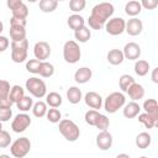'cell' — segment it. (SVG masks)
I'll return each mask as SVG.
<instances>
[{"label": "cell", "instance_id": "obj_1", "mask_svg": "<svg viewBox=\"0 0 158 158\" xmlns=\"http://www.w3.org/2000/svg\"><path fill=\"white\" fill-rule=\"evenodd\" d=\"M115 7L111 2H99L91 9V14L88 19L89 28L91 30H101L107 20L114 15Z\"/></svg>", "mask_w": 158, "mask_h": 158}, {"label": "cell", "instance_id": "obj_2", "mask_svg": "<svg viewBox=\"0 0 158 158\" xmlns=\"http://www.w3.org/2000/svg\"><path fill=\"white\" fill-rule=\"evenodd\" d=\"M125 104H126V98L121 91H114V93L109 94L105 98V101L102 102L105 111L109 114L117 112L120 109H122L125 106Z\"/></svg>", "mask_w": 158, "mask_h": 158}, {"label": "cell", "instance_id": "obj_3", "mask_svg": "<svg viewBox=\"0 0 158 158\" xmlns=\"http://www.w3.org/2000/svg\"><path fill=\"white\" fill-rule=\"evenodd\" d=\"M58 123H59V126H58L59 132H60V135H62L67 141H69V142H75V141L79 138V136H80V130H79L78 125H77L74 121L68 120V118H63V120H60Z\"/></svg>", "mask_w": 158, "mask_h": 158}, {"label": "cell", "instance_id": "obj_4", "mask_svg": "<svg viewBox=\"0 0 158 158\" xmlns=\"http://www.w3.org/2000/svg\"><path fill=\"white\" fill-rule=\"evenodd\" d=\"M81 57V49L78 44L77 41H67L63 46V58L67 63L69 64H74L77 62H79Z\"/></svg>", "mask_w": 158, "mask_h": 158}, {"label": "cell", "instance_id": "obj_5", "mask_svg": "<svg viewBox=\"0 0 158 158\" xmlns=\"http://www.w3.org/2000/svg\"><path fill=\"white\" fill-rule=\"evenodd\" d=\"M11 59L15 63H22L27 59L28 41L25 38L22 41H11Z\"/></svg>", "mask_w": 158, "mask_h": 158}, {"label": "cell", "instance_id": "obj_6", "mask_svg": "<svg viewBox=\"0 0 158 158\" xmlns=\"http://www.w3.org/2000/svg\"><path fill=\"white\" fill-rule=\"evenodd\" d=\"M25 86H26V90H27L32 96H35V98H37V99H42V98H44V96L47 95V86H46V83H44L42 79L37 78V77H32V78L27 79Z\"/></svg>", "mask_w": 158, "mask_h": 158}, {"label": "cell", "instance_id": "obj_7", "mask_svg": "<svg viewBox=\"0 0 158 158\" xmlns=\"http://www.w3.org/2000/svg\"><path fill=\"white\" fill-rule=\"evenodd\" d=\"M31 141L27 137H20L10 144V153L15 158H23L30 153Z\"/></svg>", "mask_w": 158, "mask_h": 158}, {"label": "cell", "instance_id": "obj_8", "mask_svg": "<svg viewBox=\"0 0 158 158\" xmlns=\"http://www.w3.org/2000/svg\"><path fill=\"white\" fill-rule=\"evenodd\" d=\"M105 30L109 35L111 36H118L121 33L125 32V27H126V21L122 17H111L110 20H107V22L105 23Z\"/></svg>", "mask_w": 158, "mask_h": 158}, {"label": "cell", "instance_id": "obj_9", "mask_svg": "<svg viewBox=\"0 0 158 158\" xmlns=\"http://www.w3.org/2000/svg\"><path fill=\"white\" fill-rule=\"evenodd\" d=\"M30 125H31L30 115H27L26 112H21V114H19L14 117V120L11 122V128H12L14 132L21 133V132L26 131Z\"/></svg>", "mask_w": 158, "mask_h": 158}, {"label": "cell", "instance_id": "obj_10", "mask_svg": "<svg viewBox=\"0 0 158 158\" xmlns=\"http://www.w3.org/2000/svg\"><path fill=\"white\" fill-rule=\"evenodd\" d=\"M33 54L35 58L38 59L40 62H44L51 56V46L44 41H40L33 47Z\"/></svg>", "mask_w": 158, "mask_h": 158}, {"label": "cell", "instance_id": "obj_11", "mask_svg": "<svg viewBox=\"0 0 158 158\" xmlns=\"http://www.w3.org/2000/svg\"><path fill=\"white\" fill-rule=\"evenodd\" d=\"M112 135L106 130V131H100L96 136V146L101 151H107L112 147Z\"/></svg>", "mask_w": 158, "mask_h": 158}, {"label": "cell", "instance_id": "obj_12", "mask_svg": "<svg viewBox=\"0 0 158 158\" xmlns=\"http://www.w3.org/2000/svg\"><path fill=\"white\" fill-rule=\"evenodd\" d=\"M123 57L128 60H137L141 57V47L136 42H128L122 49Z\"/></svg>", "mask_w": 158, "mask_h": 158}, {"label": "cell", "instance_id": "obj_13", "mask_svg": "<svg viewBox=\"0 0 158 158\" xmlns=\"http://www.w3.org/2000/svg\"><path fill=\"white\" fill-rule=\"evenodd\" d=\"M84 101L86 104V106H89L91 110H100L102 106V98L100 94L95 93V91H88L84 96Z\"/></svg>", "mask_w": 158, "mask_h": 158}, {"label": "cell", "instance_id": "obj_14", "mask_svg": "<svg viewBox=\"0 0 158 158\" xmlns=\"http://www.w3.org/2000/svg\"><path fill=\"white\" fill-rule=\"evenodd\" d=\"M142 31H143V22L139 19L132 17L126 22L125 32H127L130 36H138L142 33Z\"/></svg>", "mask_w": 158, "mask_h": 158}, {"label": "cell", "instance_id": "obj_15", "mask_svg": "<svg viewBox=\"0 0 158 158\" xmlns=\"http://www.w3.org/2000/svg\"><path fill=\"white\" fill-rule=\"evenodd\" d=\"M91 77H93V72L88 67H81V68L77 69L75 73H74V80L78 84H85V83H88L91 79Z\"/></svg>", "mask_w": 158, "mask_h": 158}, {"label": "cell", "instance_id": "obj_16", "mask_svg": "<svg viewBox=\"0 0 158 158\" xmlns=\"http://www.w3.org/2000/svg\"><path fill=\"white\" fill-rule=\"evenodd\" d=\"M122 112L126 118H135L136 116H138L141 114V106L136 101H130L128 104H125Z\"/></svg>", "mask_w": 158, "mask_h": 158}, {"label": "cell", "instance_id": "obj_17", "mask_svg": "<svg viewBox=\"0 0 158 158\" xmlns=\"http://www.w3.org/2000/svg\"><path fill=\"white\" fill-rule=\"evenodd\" d=\"M106 59L111 65H120L125 60V57H123V53H122L121 49L114 48V49L109 51V53L106 56Z\"/></svg>", "mask_w": 158, "mask_h": 158}, {"label": "cell", "instance_id": "obj_18", "mask_svg": "<svg viewBox=\"0 0 158 158\" xmlns=\"http://www.w3.org/2000/svg\"><path fill=\"white\" fill-rule=\"evenodd\" d=\"M67 23H68V26H69L72 30H74V32H75V31L80 30V28H83V27L85 26V20H84V17L80 16L79 14H73V15H70V16L68 17Z\"/></svg>", "mask_w": 158, "mask_h": 158}, {"label": "cell", "instance_id": "obj_19", "mask_svg": "<svg viewBox=\"0 0 158 158\" xmlns=\"http://www.w3.org/2000/svg\"><path fill=\"white\" fill-rule=\"evenodd\" d=\"M127 94H128V96H130V99L132 100V101H138V100H141L143 96H144V88L141 85V84H137V83H135L128 90H127Z\"/></svg>", "mask_w": 158, "mask_h": 158}, {"label": "cell", "instance_id": "obj_20", "mask_svg": "<svg viewBox=\"0 0 158 158\" xmlns=\"http://www.w3.org/2000/svg\"><path fill=\"white\" fill-rule=\"evenodd\" d=\"M143 110L146 114L151 115L156 120H158V104L156 99H147L143 102Z\"/></svg>", "mask_w": 158, "mask_h": 158}, {"label": "cell", "instance_id": "obj_21", "mask_svg": "<svg viewBox=\"0 0 158 158\" xmlns=\"http://www.w3.org/2000/svg\"><path fill=\"white\" fill-rule=\"evenodd\" d=\"M67 99L73 105L79 104L81 101V99H83V93L78 86H70L67 90Z\"/></svg>", "mask_w": 158, "mask_h": 158}, {"label": "cell", "instance_id": "obj_22", "mask_svg": "<svg viewBox=\"0 0 158 158\" xmlns=\"http://www.w3.org/2000/svg\"><path fill=\"white\" fill-rule=\"evenodd\" d=\"M141 11H142V6L137 0H131L125 5V12L131 17H136Z\"/></svg>", "mask_w": 158, "mask_h": 158}, {"label": "cell", "instance_id": "obj_23", "mask_svg": "<svg viewBox=\"0 0 158 158\" xmlns=\"http://www.w3.org/2000/svg\"><path fill=\"white\" fill-rule=\"evenodd\" d=\"M62 96L60 94H58L57 91H51L46 95V104L49 106V107H53V109H57L62 105Z\"/></svg>", "mask_w": 158, "mask_h": 158}, {"label": "cell", "instance_id": "obj_24", "mask_svg": "<svg viewBox=\"0 0 158 158\" xmlns=\"http://www.w3.org/2000/svg\"><path fill=\"white\" fill-rule=\"evenodd\" d=\"M151 142H152V137H151V135L148 132H141L136 137V146L139 149L148 148L151 146Z\"/></svg>", "mask_w": 158, "mask_h": 158}, {"label": "cell", "instance_id": "obj_25", "mask_svg": "<svg viewBox=\"0 0 158 158\" xmlns=\"http://www.w3.org/2000/svg\"><path fill=\"white\" fill-rule=\"evenodd\" d=\"M133 68H135V73L138 77H144L149 72V63L144 59H137Z\"/></svg>", "mask_w": 158, "mask_h": 158}, {"label": "cell", "instance_id": "obj_26", "mask_svg": "<svg viewBox=\"0 0 158 158\" xmlns=\"http://www.w3.org/2000/svg\"><path fill=\"white\" fill-rule=\"evenodd\" d=\"M23 96H25V89H23L21 85H14V86L10 89L9 99L12 101V104H16V102L20 101Z\"/></svg>", "mask_w": 158, "mask_h": 158}, {"label": "cell", "instance_id": "obj_27", "mask_svg": "<svg viewBox=\"0 0 158 158\" xmlns=\"http://www.w3.org/2000/svg\"><path fill=\"white\" fill-rule=\"evenodd\" d=\"M135 83H136V81H135L133 77L130 75V74H122V75L120 77V79H118V86H120V89H121L123 93H127V90H128Z\"/></svg>", "mask_w": 158, "mask_h": 158}, {"label": "cell", "instance_id": "obj_28", "mask_svg": "<svg viewBox=\"0 0 158 158\" xmlns=\"http://www.w3.org/2000/svg\"><path fill=\"white\" fill-rule=\"evenodd\" d=\"M10 37L12 41H22L26 38V30L21 26H10Z\"/></svg>", "mask_w": 158, "mask_h": 158}, {"label": "cell", "instance_id": "obj_29", "mask_svg": "<svg viewBox=\"0 0 158 158\" xmlns=\"http://www.w3.org/2000/svg\"><path fill=\"white\" fill-rule=\"evenodd\" d=\"M74 37H75V40H77L78 42H80V43H86V42L90 40V37H91V31H90L89 27L84 26L83 28H80V30H78V31L74 32Z\"/></svg>", "mask_w": 158, "mask_h": 158}, {"label": "cell", "instance_id": "obj_30", "mask_svg": "<svg viewBox=\"0 0 158 158\" xmlns=\"http://www.w3.org/2000/svg\"><path fill=\"white\" fill-rule=\"evenodd\" d=\"M138 121L146 127V128H153L157 126L158 123V120H156L154 117H152L151 115L146 114V112H142L138 115Z\"/></svg>", "mask_w": 158, "mask_h": 158}, {"label": "cell", "instance_id": "obj_31", "mask_svg": "<svg viewBox=\"0 0 158 158\" xmlns=\"http://www.w3.org/2000/svg\"><path fill=\"white\" fill-rule=\"evenodd\" d=\"M32 114H33V116H36V117H38V118H41V117H43V116H46V114H47V104L44 102V101H37V102H35L33 104V106H32Z\"/></svg>", "mask_w": 158, "mask_h": 158}, {"label": "cell", "instance_id": "obj_32", "mask_svg": "<svg viewBox=\"0 0 158 158\" xmlns=\"http://www.w3.org/2000/svg\"><path fill=\"white\" fill-rule=\"evenodd\" d=\"M38 74L42 77V78H51L53 74H54V65L47 60L42 62L41 63V67H40V72Z\"/></svg>", "mask_w": 158, "mask_h": 158}, {"label": "cell", "instance_id": "obj_33", "mask_svg": "<svg viewBox=\"0 0 158 158\" xmlns=\"http://www.w3.org/2000/svg\"><path fill=\"white\" fill-rule=\"evenodd\" d=\"M38 6H40V10L42 12L48 14V12H53L57 9L58 1L57 0H41L40 4H38Z\"/></svg>", "mask_w": 158, "mask_h": 158}, {"label": "cell", "instance_id": "obj_34", "mask_svg": "<svg viewBox=\"0 0 158 158\" xmlns=\"http://www.w3.org/2000/svg\"><path fill=\"white\" fill-rule=\"evenodd\" d=\"M11 14H12V17L26 20L27 16H28V7H27V5L22 1L17 7H15L14 10H11Z\"/></svg>", "mask_w": 158, "mask_h": 158}, {"label": "cell", "instance_id": "obj_35", "mask_svg": "<svg viewBox=\"0 0 158 158\" xmlns=\"http://www.w3.org/2000/svg\"><path fill=\"white\" fill-rule=\"evenodd\" d=\"M16 106H17V109H19L21 112H27V111H30V110L32 109V106H33V100H32L31 96H26V95H25L20 101L16 102Z\"/></svg>", "mask_w": 158, "mask_h": 158}, {"label": "cell", "instance_id": "obj_36", "mask_svg": "<svg viewBox=\"0 0 158 158\" xmlns=\"http://www.w3.org/2000/svg\"><path fill=\"white\" fill-rule=\"evenodd\" d=\"M46 116H47V120H48L49 122H52V123H58V122L62 120V114H60V111H59L58 109H53V107H51V109L47 110Z\"/></svg>", "mask_w": 158, "mask_h": 158}, {"label": "cell", "instance_id": "obj_37", "mask_svg": "<svg viewBox=\"0 0 158 158\" xmlns=\"http://www.w3.org/2000/svg\"><path fill=\"white\" fill-rule=\"evenodd\" d=\"M99 116H100V112H99V111H96V110H89V111H86V112H85L84 118H85V122H86L88 125H90V126H94V127H95V125H96V122H98Z\"/></svg>", "mask_w": 158, "mask_h": 158}, {"label": "cell", "instance_id": "obj_38", "mask_svg": "<svg viewBox=\"0 0 158 158\" xmlns=\"http://www.w3.org/2000/svg\"><path fill=\"white\" fill-rule=\"evenodd\" d=\"M41 63H42V62H40V60L36 59V58H35V59H28V60L26 62V69H27V72H30V73H32V74H38Z\"/></svg>", "mask_w": 158, "mask_h": 158}, {"label": "cell", "instance_id": "obj_39", "mask_svg": "<svg viewBox=\"0 0 158 158\" xmlns=\"http://www.w3.org/2000/svg\"><path fill=\"white\" fill-rule=\"evenodd\" d=\"M86 2L85 0H70L69 1V9L73 12H80L84 10Z\"/></svg>", "mask_w": 158, "mask_h": 158}, {"label": "cell", "instance_id": "obj_40", "mask_svg": "<svg viewBox=\"0 0 158 158\" xmlns=\"http://www.w3.org/2000/svg\"><path fill=\"white\" fill-rule=\"evenodd\" d=\"M109 126H110V120L107 118V116L100 114V116H99V118H98V122H96L95 127L99 128L100 131H106V130L109 128Z\"/></svg>", "mask_w": 158, "mask_h": 158}, {"label": "cell", "instance_id": "obj_41", "mask_svg": "<svg viewBox=\"0 0 158 158\" xmlns=\"http://www.w3.org/2000/svg\"><path fill=\"white\" fill-rule=\"evenodd\" d=\"M11 144V136L7 131H1L0 132V148H6Z\"/></svg>", "mask_w": 158, "mask_h": 158}, {"label": "cell", "instance_id": "obj_42", "mask_svg": "<svg viewBox=\"0 0 158 158\" xmlns=\"http://www.w3.org/2000/svg\"><path fill=\"white\" fill-rule=\"evenodd\" d=\"M10 83L7 80H2L0 81V98H9L10 94Z\"/></svg>", "mask_w": 158, "mask_h": 158}, {"label": "cell", "instance_id": "obj_43", "mask_svg": "<svg viewBox=\"0 0 158 158\" xmlns=\"http://www.w3.org/2000/svg\"><path fill=\"white\" fill-rule=\"evenodd\" d=\"M12 117L11 109H0V122H6Z\"/></svg>", "mask_w": 158, "mask_h": 158}, {"label": "cell", "instance_id": "obj_44", "mask_svg": "<svg viewBox=\"0 0 158 158\" xmlns=\"http://www.w3.org/2000/svg\"><path fill=\"white\" fill-rule=\"evenodd\" d=\"M142 7H144L146 10H154L158 6V1L157 0H143L139 2Z\"/></svg>", "mask_w": 158, "mask_h": 158}, {"label": "cell", "instance_id": "obj_45", "mask_svg": "<svg viewBox=\"0 0 158 158\" xmlns=\"http://www.w3.org/2000/svg\"><path fill=\"white\" fill-rule=\"evenodd\" d=\"M27 21L23 19H16V17H11L10 19V26H21V27H26Z\"/></svg>", "mask_w": 158, "mask_h": 158}, {"label": "cell", "instance_id": "obj_46", "mask_svg": "<svg viewBox=\"0 0 158 158\" xmlns=\"http://www.w3.org/2000/svg\"><path fill=\"white\" fill-rule=\"evenodd\" d=\"M10 46V41L6 36H0V52H5Z\"/></svg>", "mask_w": 158, "mask_h": 158}, {"label": "cell", "instance_id": "obj_47", "mask_svg": "<svg viewBox=\"0 0 158 158\" xmlns=\"http://www.w3.org/2000/svg\"><path fill=\"white\" fill-rule=\"evenodd\" d=\"M12 101L9 98H0V109H11Z\"/></svg>", "mask_w": 158, "mask_h": 158}, {"label": "cell", "instance_id": "obj_48", "mask_svg": "<svg viewBox=\"0 0 158 158\" xmlns=\"http://www.w3.org/2000/svg\"><path fill=\"white\" fill-rule=\"evenodd\" d=\"M21 2H22V0H7V1H6V5H7V7H9L10 10H14V9L17 7Z\"/></svg>", "mask_w": 158, "mask_h": 158}, {"label": "cell", "instance_id": "obj_49", "mask_svg": "<svg viewBox=\"0 0 158 158\" xmlns=\"http://www.w3.org/2000/svg\"><path fill=\"white\" fill-rule=\"evenodd\" d=\"M151 78H152V81H153V83L158 84V68H157V67L152 69V75H151Z\"/></svg>", "mask_w": 158, "mask_h": 158}, {"label": "cell", "instance_id": "obj_50", "mask_svg": "<svg viewBox=\"0 0 158 158\" xmlns=\"http://www.w3.org/2000/svg\"><path fill=\"white\" fill-rule=\"evenodd\" d=\"M116 158H131V157L128 154H126V153H120V154L116 156Z\"/></svg>", "mask_w": 158, "mask_h": 158}, {"label": "cell", "instance_id": "obj_51", "mask_svg": "<svg viewBox=\"0 0 158 158\" xmlns=\"http://www.w3.org/2000/svg\"><path fill=\"white\" fill-rule=\"evenodd\" d=\"M4 31V23L0 21V36H1V32Z\"/></svg>", "mask_w": 158, "mask_h": 158}, {"label": "cell", "instance_id": "obj_52", "mask_svg": "<svg viewBox=\"0 0 158 158\" xmlns=\"http://www.w3.org/2000/svg\"><path fill=\"white\" fill-rule=\"evenodd\" d=\"M0 158H11L9 154H0Z\"/></svg>", "mask_w": 158, "mask_h": 158}, {"label": "cell", "instance_id": "obj_53", "mask_svg": "<svg viewBox=\"0 0 158 158\" xmlns=\"http://www.w3.org/2000/svg\"><path fill=\"white\" fill-rule=\"evenodd\" d=\"M2 131V122H0V132Z\"/></svg>", "mask_w": 158, "mask_h": 158}, {"label": "cell", "instance_id": "obj_54", "mask_svg": "<svg viewBox=\"0 0 158 158\" xmlns=\"http://www.w3.org/2000/svg\"><path fill=\"white\" fill-rule=\"evenodd\" d=\"M139 158H148V157H146V156H142V157H139Z\"/></svg>", "mask_w": 158, "mask_h": 158}, {"label": "cell", "instance_id": "obj_55", "mask_svg": "<svg viewBox=\"0 0 158 158\" xmlns=\"http://www.w3.org/2000/svg\"><path fill=\"white\" fill-rule=\"evenodd\" d=\"M0 81H1V79H0Z\"/></svg>", "mask_w": 158, "mask_h": 158}]
</instances>
